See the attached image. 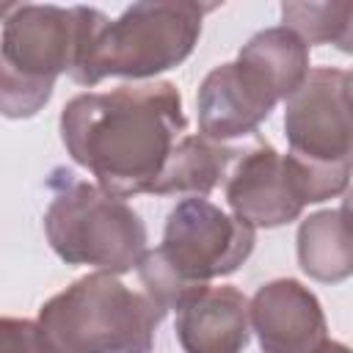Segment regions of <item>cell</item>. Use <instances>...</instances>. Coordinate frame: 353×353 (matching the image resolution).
Wrapping results in <instances>:
<instances>
[{"mask_svg": "<svg viewBox=\"0 0 353 353\" xmlns=\"http://www.w3.org/2000/svg\"><path fill=\"white\" fill-rule=\"evenodd\" d=\"M58 127L69 157L105 193L130 199L152 190L188 119L171 80H146L72 97Z\"/></svg>", "mask_w": 353, "mask_h": 353, "instance_id": "1", "label": "cell"}, {"mask_svg": "<svg viewBox=\"0 0 353 353\" xmlns=\"http://www.w3.org/2000/svg\"><path fill=\"white\" fill-rule=\"evenodd\" d=\"M254 245V226L226 215L201 196H190L171 207L163 243L143 251L135 270L143 292L168 312L179 309L212 279L234 273Z\"/></svg>", "mask_w": 353, "mask_h": 353, "instance_id": "2", "label": "cell"}, {"mask_svg": "<svg viewBox=\"0 0 353 353\" xmlns=\"http://www.w3.org/2000/svg\"><path fill=\"white\" fill-rule=\"evenodd\" d=\"M108 17L91 6L17 3L0 36V116L33 119Z\"/></svg>", "mask_w": 353, "mask_h": 353, "instance_id": "3", "label": "cell"}, {"mask_svg": "<svg viewBox=\"0 0 353 353\" xmlns=\"http://www.w3.org/2000/svg\"><path fill=\"white\" fill-rule=\"evenodd\" d=\"M168 312L110 273H88L39 309L50 353H149Z\"/></svg>", "mask_w": 353, "mask_h": 353, "instance_id": "4", "label": "cell"}, {"mask_svg": "<svg viewBox=\"0 0 353 353\" xmlns=\"http://www.w3.org/2000/svg\"><path fill=\"white\" fill-rule=\"evenodd\" d=\"M212 8L193 0L132 3L97 28L69 74L80 85H97L105 77L149 80L168 72L193 52L204 14Z\"/></svg>", "mask_w": 353, "mask_h": 353, "instance_id": "5", "label": "cell"}, {"mask_svg": "<svg viewBox=\"0 0 353 353\" xmlns=\"http://www.w3.org/2000/svg\"><path fill=\"white\" fill-rule=\"evenodd\" d=\"M52 190L44 212L50 248L66 265H88L110 276L130 273L146 251V223L124 201L99 185L55 168L47 179Z\"/></svg>", "mask_w": 353, "mask_h": 353, "instance_id": "6", "label": "cell"}, {"mask_svg": "<svg viewBox=\"0 0 353 353\" xmlns=\"http://www.w3.org/2000/svg\"><path fill=\"white\" fill-rule=\"evenodd\" d=\"M350 72L334 66L309 69L303 83L287 97L284 135L295 160L314 168H350Z\"/></svg>", "mask_w": 353, "mask_h": 353, "instance_id": "7", "label": "cell"}, {"mask_svg": "<svg viewBox=\"0 0 353 353\" xmlns=\"http://www.w3.org/2000/svg\"><path fill=\"white\" fill-rule=\"evenodd\" d=\"M223 193L234 218L254 229H276L292 223L306 207L287 154L276 152L273 143L262 138L240 149L229 165Z\"/></svg>", "mask_w": 353, "mask_h": 353, "instance_id": "8", "label": "cell"}, {"mask_svg": "<svg viewBox=\"0 0 353 353\" xmlns=\"http://www.w3.org/2000/svg\"><path fill=\"white\" fill-rule=\"evenodd\" d=\"M279 102L273 85L248 63H221L199 85V132L218 143L254 135Z\"/></svg>", "mask_w": 353, "mask_h": 353, "instance_id": "9", "label": "cell"}, {"mask_svg": "<svg viewBox=\"0 0 353 353\" xmlns=\"http://www.w3.org/2000/svg\"><path fill=\"white\" fill-rule=\"evenodd\" d=\"M248 323L262 353H314L328 339L317 295L298 279H273L248 301Z\"/></svg>", "mask_w": 353, "mask_h": 353, "instance_id": "10", "label": "cell"}, {"mask_svg": "<svg viewBox=\"0 0 353 353\" xmlns=\"http://www.w3.org/2000/svg\"><path fill=\"white\" fill-rule=\"evenodd\" d=\"M174 331L185 353H243L251 339L248 298L232 284H207L176 309Z\"/></svg>", "mask_w": 353, "mask_h": 353, "instance_id": "11", "label": "cell"}, {"mask_svg": "<svg viewBox=\"0 0 353 353\" xmlns=\"http://www.w3.org/2000/svg\"><path fill=\"white\" fill-rule=\"evenodd\" d=\"M240 154V146H226L218 141H210L204 135H182L160 176L154 179L152 190L154 196H171V193H190V196H207L221 179H226L229 165Z\"/></svg>", "mask_w": 353, "mask_h": 353, "instance_id": "12", "label": "cell"}, {"mask_svg": "<svg viewBox=\"0 0 353 353\" xmlns=\"http://www.w3.org/2000/svg\"><path fill=\"white\" fill-rule=\"evenodd\" d=\"M301 270L323 284H339L353 273V243L347 232V204L320 210L301 221L295 237Z\"/></svg>", "mask_w": 353, "mask_h": 353, "instance_id": "13", "label": "cell"}, {"mask_svg": "<svg viewBox=\"0 0 353 353\" xmlns=\"http://www.w3.org/2000/svg\"><path fill=\"white\" fill-rule=\"evenodd\" d=\"M237 61L256 69L279 94L287 99L309 74V47L284 25L254 33L237 52Z\"/></svg>", "mask_w": 353, "mask_h": 353, "instance_id": "14", "label": "cell"}, {"mask_svg": "<svg viewBox=\"0 0 353 353\" xmlns=\"http://www.w3.org/2000/svg\"><path fill=\"white\" fill-rule=\"evenodd\" d=\"M281 19L306 47L336 44L342 52H350V3H281Z\"/></svg>", "mask_w": 353, "mask_h": 353, "instance_id": "15", "label": "cell"}, {"mask_svg": "<svg viewBox=\"0 0 353 353\" xmlns=\"http://www.w3.org/2000/svg\"><path fill=\"white\" fill-rule=\"evenodd\" d=\"M0 353H50L39 323L25 317H0Z\"/></svg>", "mask_w": 353, "mask_h": 353, "instance_id": "16", "label": "cell"}, {"mask_svg": "<svg viewBox=\"0 0 353 353\" xmlns=\"http://www.w3.org/2000/svg\"><path fill=\"white\" fill-rule=\"evenodd\" d=\"M314 353H350L347 350V345H342V342H334V339H325Z\"/></svg>", "mask_w": 353, "mask_h": 353, "instance_id": "17", "label": "cell"}, {"mask_svg": "<svg viewBox=\"0 0 353 353\" xmlns=\"http://www.w3.org/2000/svg\"><path fill=\"white\" fill-rule=\"evenodd\" d=\"M14 8H17V3H0V19H6Z\"/></svg>", "mask_w": 353, "mask_h": 353, "instance_id": "18", "label": "cell"}]
</instances>
